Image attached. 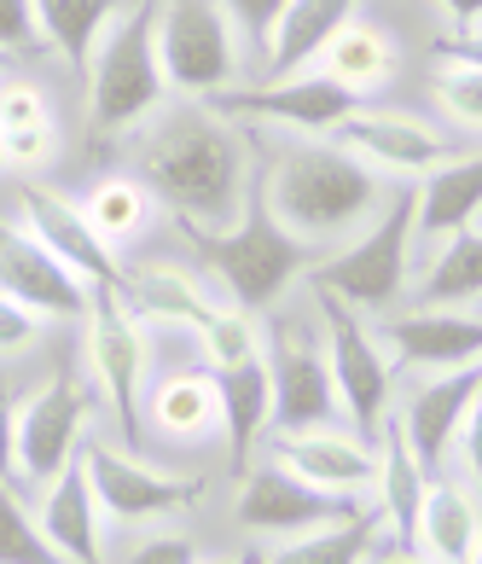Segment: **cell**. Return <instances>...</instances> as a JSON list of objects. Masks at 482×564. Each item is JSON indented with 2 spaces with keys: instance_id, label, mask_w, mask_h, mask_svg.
Segmentation results:
<instances>
[{
  "instance_id": "6da1fadb",
  "label": "cell",
  "mask_w": 482,
  "mask_h": 564,
  "mask_svg": "<svg viewBox=\"0 0 482 564\" xmlns=\"http://www.w3.org/2000/svg\"><path fill=\"white\" fill-rule=\"evenodd\" d=\"M140 175L186 234H227L244 198V134L209 106H169L140 129Z\"/></svg>"
},
{
  "instance_id": "7a4b0ae2",
  "label": "cell",
  "mask_w": 482,
  "mask_h": 564,
  "mask_svg": "<svg viewBox=\"0 0 482 564\" xmlns=\"http://www.w3.org/2000/svg\"><path fill=\"white\" fill-rule=\"evenodd\" d=\"M267 204L297 239L326 245L379 216L390 204V186L366 158L343 152V145L291 140L285 152L267 158Z\"/></svg>"
},
{
  "instance_id": "3957f363",
  "label": "cell",
  "mask_w": 482,
  "mask_h": 564,
  "mask_svg": "<svg viewBox=\"0 0 482 564\" xmlns=\"http://www.w3.org/2000/svg\"><path fill=\"white\" fill-rule=\"evenodd\" d=\"M193 239L204 268L227 285V303L244 308V315L274 308L285 285H297L314 268V245L291 234L267 204V158H262V175L244 186V216L227 234H193Z\"/></svg>"
},
{
  "instance_id": "277c9868",
  "label": "cell",
  "mask_w": 482,
  "mask_h": 564,
  "mask_svg": "<svg viewBox=\"0 0 482 564\" xmlns=\"http://www.w3.org/2000/svg\"><path fill=\"white\" fill-rule=\"evenodd\" d=\"M99 58L88 65V134H129L163 111V58H157V0L122 7L99 35Z\"/></svg>"
},
{
  "instance_id": "5b68a950",
  "label": "cell",
  "mask_w": 482,
  "mask_h": 564,
  "mask_svg": "<svg viewBox=\"0 0 482 564\" xmlns=\"http://www.w3.org/2000/svg\"><path fill=\"white\" fill-rule=\"evenodd\" d=\"M418 239V186H390V204L366 221V234L338 257L314 262L308 285L331 291L349 308H390L407 291V257Z\"/></svg>"
},
{
  "instance_id": "8992f818",
  "label": "cell",
  "mask_w": 482,
  "mask_h": 564,
  "mask_svg": "<svg viewBox=\"0 0 482 564\" xmlns=\"http://www.w3.org/2000/svg\"><path fill=\"white\" fill-rule=\"evenodd\" d=\"M81 338H88V379L99 390V402L111 408V420L122 425L129 454L145 448V367H152V344H145L140 321L122 308L117 291L88 285V315H81Z\"/></svg>"
},
{
  "instance_id": "52a82bcc",
  "label": "cell",
  "mask_w": 482,
  "mask_h": 564,
  "mask_svg": "<svg viewBox=\"0 0 482 564\" xmlns=\"http://www.w3.org/2000/svg\"><path fill=\"white\" fill-rule=\"evenodd\" d=\"M314 303H320L326 321V355H331V379H338V402L349 413L354 436H379V425L390 420V384H395V361L379 349V338L354 321V308L338 303L331 291L314 285Z\"/></svg>"
},
{
  "instance_id": "ba28073f",
  "label": "cell",
  "mask_w": 482,
  "mask_h": 564,
  "mask_svg": "<svg viewBox=\"0 0 482 564\" xmlns=\"http://www.w3.org/2000/svg\"><path fill=\"white\" fill-rule=\"evenodd\" d=\"M157 58L169 88L221 94L233 82V24L216 0H157Z\"/></svg>"
},
{
  "instance_id": "9c48e42d",
  "label": "cell",
  "mask_w": 482,
  "mask_h": 564,
  "mask_svg": "<svg viewBox=\"0 0 482 564\" xmlns=\"http://www.w3.org/2000/svg\"><path fill=\"white\" fill-rule=\"evenodd\" d=\"M81 466H88V484H94V500H99V518H111L117 530H134V524H157L180 507H193L204 495L198 477H175V471H157L145 466L140 454L129 448H105V443H88L81 448Z\"/></svg>"
},
{
  "instance_id": "30bf717a",
  "label": "cell",
  "mask_w": 482,
  "mask_h": 564,
  "mask_svg": "<svg viewBox=\"0 0 482 564\" xmlns=\"http://www.w3.org/2000/svg\"><path fill=\"white\" fill-rule=\"evenodd\" d=\"M372 507V500H349V495H331V489H314L303 484L297 471H285V466H250L239 477V500H233V512H239V524L244 530H256V535H308V530H326V524H349V518H361Z\"/></svg>"
},
{
  "instance_id": "8fae6325",
  "label": "cell",
  "mask_w": 482,
  "mask_h": 564,
  "mask_svg": "<svg viewBox=\"0 0 482 564\" xmlns=\"http://www.w3.org/2000/svg\"><path fill=\"white\" fill-rule=\"evenodd\" d=\"M88 408H94V395L76 379V367H58L53 384H41L30 402H18V484L47 489L70 466L81 454Z\"/></svg>"
},
{
  "instance_id": "7c38bea8",
  "label": "cell",
  "mask_w": 482,
  "mask_h": 564,
  "mask_svg": "<svg viewBox=\"0 0 482 564\" xmlns=\"http://www.w3.org/2000/svg\"><path fill=\"white\" fill-rule=\"evenodd\" d=\"M267 379H274V425L285 431H320L338 425V379H331V355L308 326H274V344L262 349Z\"/></svg>"
},
{
  "instance_id": "4fadbf2b",
  "label": "cell",
  "mask_w": 482,
  "mask_h": 564,
  "mask_svg": "<svg viewBox=\"0 0 482 564\" xmlns=\"http://www.w3.org/2000/svg\"><path fill=\"white\" fill-rule=\"evenodd\" d=\"M18 210H24V234L47 245L76 280H88V285H99V291H117V285H122V274H129V268H122L117 250L94 234V221L81 216V204L58 198L53 186H24V193H18Z\"/></svg>"
},
{
  "instance_id": "5bb4252c",
  "label": "cell",
  "mask_w": 482,
  "mask_h": 564,
  "mask_svg": "<svg viewBox=\"0 0 482 564\" xmlns=\"http://www.w3.org/2000/svg\"><path fill=\"white\" fill-rule=\"evenodd\" d=\"M209 111L221 117H250V122H291V129H331L361 111V94H349L343 82L331 76H285V82H267V88H233V94H216Z\"/></svg>"
},
{
  "instance_id": "9a60e30c",
  "label": "cell",
  "mask_w": 482,
  "mask_h": 564,
  "mask_svg": "<svg viewBox=\"0 0 482 564\" xmlns=\"http://www.w3.org/2000/svg\"><path fill=\"white\" fill-rule=\"evenodd\" d=\"M0 291L12 303H24L30 315H53V321L88 315V280H76L47 245L12 221H0Z\"/></svg>"
},
{
  "instance_id": "2e32d148",
  "label": "cell",
  "mask_w": 482,
  "mask_h": 564,
  "mask_svg": "<svg viewBox=\"0 0 482 564\" xmlns=\"http://www.w3.org/2000/svg\"><path fill=\"white\" fill-rule=\"evenodd\" d=\"M476 390H482V361L453 367L448 379H425V384L407 390V402H402V413H395V425H402L413 459H418V466H425L430 477L442 471V459L453 454L459 425H465Z\"/></svg>"
},
{
  "instance_id": "e0dca14e",
  "label": "cell",
  "mask_w": 482,
  "mask_h": 564,
  "mask_svg": "<svg viewBox=\"0 0 482 564\" xmlns=\"http://www.w3.org/2000/svg\"><path fill=\"white\" fill-rule=\"evenodd\" d=\"M274 466L297 471L303 484H314V489L349 495V500H361L372 484H379V448H372L366 436L338 431V425L274 436Z\"/></svg>"
},
{
  "instance_id": "ac0fdd59",
  "label": "cell",
  "mask_w": 482,
  "mask_h": 564,
  "mask_svg": "<svg viewBox=\"0 0 482 564\" xmlns=\"http://www.w3.org/2000/svg\"><path fill=\"white\" fill-rule=\"evenodd\" d=\"M338 145L354 158H366L372 170H402V175H430L436 163H448V140L418 117L402 111H354L338 122Z\"/></svg>"
},
{
  "instance_id": "d6986e66",
  "label": "cell",
  "mask_w": 482,
  "mask_h": 564,
  "mask_svg": "<svg viewBox=\"0 0 482 564\" xmlns=\"http://www.w3.org/2000/svg\"><path fill=\"white\" fill-rule=\"evenodd\" d=\"M384 344L402 367H471L482 361V315L471 308H413L384 326Z\"/></svg>"
},
{
  "instance_id": "ffe728a7",
  "label": "cell",
  "mask_w": 482,
  "mask_h": 564,
  "mask_svg": "<svg viewBox=\"0 0 482 564\" xmlns=\"http://www.w3.org/2000/svg\"><path fill=\"white\" fill-rule=\"evenodd\" d=\"M35 524H41V535H47L70 564H105L99 500H94V484H88V466H81V454L53 477L47 489H41V500H35Z\"/></svg>"
},
{
  "instance_id": "44dd1931",
  "label": "cell",
  "mask_w": 482,
  "mask_h": 564,
  "mask_svg": "<svg viewBox=\"0 0 482 564\" xmlns=\"http://www.w3.org/2000/svg\"><path fill=\"white\" fill-rule=\"evenodd\" d=\"M379 484H372V507H379L384 530L395 541V553H418V507H425V489H430V471L413 459L395 413L379 425Z\"/></svg>"
},
{
  "instance_id": "7402d4cb",
  "label": "cell",
  "mask_w": 482,
  "mask_h": 564,
  "mask_svg": "<svg viewBox=\"0 0 482 564\" xmlns=\"http://www.w3.org/2000/svg\"><path fill=\"white\" fill-rule=\"evenodd\" d=\"M216 395H221V436H227V466L233 477L250 471V454L274 425V379H267V361H244L216 372Z\"/></svg>"
},
{
  "instance_id": "603a6c76",
  "label": "cell",
  "mask_w": 482,
  "mask_h": 564,
  "mask_svg": "<svg viewBox=\"0 0 482 564\" xmlns=\"http://www.w3.org/2000/svg\"><path fill=\"white\" fill-rule=\"evenodd\" d=\"M117 297L140 326H186V332H198L221 308V303H209L204 285L193 274H180V268H134V274H122Z\"/></svg>"
},
{
  "instance_id": "cb8c5ba5",
  "label": "cell",
  "mask_w": 482,
  "mask_h": 564,
  "mask_svg": "<svg viewBox=\"0 0 482 564\" xmlns=\"http://www.w3.org/2000/svg\"><path fill=\"white\" fill-rule=\"evenodd\" d=\"M354 7L361 0H291L280 30H274V47H267V82H285V76H303L314 58H320L331 47V35H338Z\"/></svg>"
},
{
  "instance_id": "d4e9b609",
  "label": "cell",
  "mask_w": 482,
  "mask_h": 564,
  "mask_svg": "<svg viewBox=\"0 0 482 564\" xmlns=\"http://www.w3.org/2000/svg\"><path fill=\"white\" fill-rule=\"evenodd\" d=\"M482 541V507L471 489L448 484V477H430L425 507H418V553L436 564H471Z\"/></svg>"
},
{
  "instance_id": "484cf974",
  "label": "cell",
  "mask_w": 482,
  "mask_h": 564,
  "mask_svg": "<svg viewBox=\"0 0 482 564\" xmlns=\"http://www.w3.org/2000/svg\"><path fill=\"white\" fill-rule=\"evenodd\" d=\"M418 186V239H448L482 216V152L448 158Z\"/></svg>"
},
{
  "instance_id": "4316f807",
  "label": "cell",
  "mask_w": 482,
  "mask_h": 564,
  "mask_svg": "<svg viewBox=\"0 0 482 564\" xmlns=\"http://www.w3.org/2000/svg\"><path fill=\"white\" fill-rule=\"evenodd\" d=\"M152 425L175 443H204L221 431V395H216V372H163L145 395Z\"/></svg>"
},
{
  "instance_id": "83f0119b",
  "label": "cell",
  "mask_w": 482,
  "mask_h": 564,
  "mask_svg": "<svg viewBox=\"0 0 482 564\" xmlns=\"http://www.w3.org/2000/svg\"><path fill=\"white\" fill-rule=\"evenodd\" d=\"M122 12V0H35V24H41V41L65 58V70L88 82V65H94V47L105 24Z\"/></svg>"
},
{
  "instance_id": "f1b7e54d",
  "label": "cell",
  "mask_w": 482,
  "mask_h": 564,
  "mask_svg": "<svg viewBox=\"0 0 482 564\" xmlns=\"http://www.w3.org/2000/svg\"><path fill=\"white\" fill-rule=\"evenodd\" d=\"M320 58H326L320 76L343 82L349 94H366V88H379V82L395 76V41H390L384 30L361 24V18H349V24L331 35V47H326Z\"/></svg>"
},
{
  "instance_id": "f546056e",
  "label": "cell",
  "mask_w": 482,
  "mask_h": 564,
  "mask_svg": "<svg viewBox=\"0 0 482 564\" xmlns=\"http://www.w3.org/2000/svg\"><path fill=\"white\" fill-rule=\"evenodd\" d=\"M379 535H384L379 507H366L361 518H349V524H326V530L280 541L262 564H366L372 547H379Z\"/></svg>"
},
{
  "instance_id": "4dcf8cb0",
  "label": "cell",
  "mask_w": 482,
  "mask_h": 564,
  "mask_svg": "<svg viewBox=\"0 0 482 564\" xmlns=\"http://www.w3.org/2000/svg\"><path fill=\"white\" fill-rule=\"evenodd\" d=\"M482 303V227H459L448 234L442 257L430 262L425 280V308H471Z\"/></svg>"
},
{
  "instance_id": "1f68e13d",
  "label": "cell",
  "mask_w": 482,
  "mask_h": 564,
  "mask_svg": "<svg viewBox=\"0 0 482 564\" xmlns=\"http://www.w3.org/2000/svg\"><path fill=\"white\" fill-rule=\"evenodd\" d=\"M81 216H88L94 234L117 250V245H129L134 234H145V221H152V186L129 181V175H111V181H99L88 193Z\"/></svg>"
},
{
  "instance_id": "d6a6232c",
  "label": "cell",
  "mask_w": 482,
  "mask_h": 564,
  "mask_svg": "<svg viewBox=\"0 0 482 564\" xmlns=\"http://www.w3.org/2000/svg\"><path fill=\"white\" fill-rule=\"evenodd\" d=\"M198 338H204V361L209 372H227V367H244V361H262V326L256 315H244V308H216L204 326H198Z\"/></svg>"
},
{
  "instance_id": "836d02e7",
  "label": "cell",
  "mask_w": 482,
  "mask_h": 564,
  "mask_svg": "<svg viewBox=\"0 0 482 564\" xmlns=\"http://www.w3.org/2000/svg\"><path fill=\"white\" fill-rule=\"evenodd\" d=\"M0 564H70L41 535L35 507H24L12 484H0Z\"/></svg>"
},
{
  "instance_id": "e575fe53",
  "label": "cell",
  "mask_w": 482,
  "mask_h": 564,
  "mask_svg": "<svg viewBox=\"0 0 482 564\" xmlns=\"http://www.w3.org/2000/svg\"><path fill=\"white\" fill-rule=\"evenodd\" d=\"M430 88H436V106H442L453 122L482 129V70H471V65H442Z\"/></svg>"
},
{
  "instance_id": "d590c367",
  "label": "cell",
  "mask_w": 482,
  "mask_h": 564,
  "mask_svg": "<svg viewBox=\"0 0 482 564\" xmlns=\"http://www.w3.org/2000/svg\"><path fill=\"white\" fill-rule=\"evenodd\" d=\"M216 7L227 12V24H239V35L250 41V53H262L274 47V30H280V18L291 0H216Z\"/></svg>"
},
{
  "instance_id": "8d00e7d4",
  "label": "cell",
  "mask_w": 482,
  "mask_h": 564,
  "mask_svg": "<svg viewBox=\"0 0 482 564\" xmlns=\"http://www.w3.org/2000/svg\"><path fill=\"white\" fill-rule=\"evenodd\" d=\"M47 117V99H41L35 82H18V76H0V134H18V129H41Z\"/></svg>"
},
{
  "instance_id": "74e56055",
  "label": "cell",
  "mask_w": 482,
  "mask_h": 564,
  "mask_svg": "<svg viewBox=\"0 0 482 564\" xmlns=\"http://www.w3.org/2000/svg\"><path fill=\"white\" fill-rule=\"evenodd\" d=\"M53 152H58V129H53V122L0 134V163H12V170H41V163H53Z\"/></svg>"
},
{
  "instance_id": "f35d334b",
  "label": "cell",
  "mask_w": 482,
  "mask_h": 564,
  "mask_svg": "<svg viewBox=\"0 0 482 564\" xmlns=\"http://www.w3.org/2000/svg\"><path fill=\"white\" fill-rule=\"evenodd\" d=\"M35 344V315L0 291V355H24Z\"/></svg>"
},
{
  "instance_id": "ab89813d",
  "label": "cell",
  "mask_w": 482,
  "mask_h": 564,
  "mask_svg": "<svg viewBox=\"0 0 482 564\" xmlns=\"http://www.w3.org/2000/svg\"><path fill=\"white\" fill-rule=\"evenodd\" d=\"M35 35H41L35 0H0V53H7V47H30Z\"/></svg>"
},
{
  "instance_id": "60d3db41",
  "label": "cell",
  "mask_w": 482,
  "mask_h": 564,
  "mask_svg": "<svg viewBox=\"0 0 482 564\" xmlns=\"http://www.w3.org/2000/svg\"><path fill=\"white\" fill-rule=\"evenodd\" d=\"M129 564H198V547L186 535H145L129 553Z\"/></svg>"
},
{
  "instance_id": "b9f144b4",
  "label": "cell",
  "mask_w": 482,
  "mask_h": 564,
  "mask_svg": "<svg viewBox=\"0 0 482 564\" xmlns=\"http://www.w3.org/2000/svg\"><path fill=\"white\" fill-rule=\"evenodd\" d=\"M459 459H465V471H471V484H476V507H482V390H476V402L465 413V425H459Z\"/></svg>"
},
{
  "instance_id": "7bdbcfd3",
  "label": "cell",
  "mask_w": 482,
  "mask_h": 564,
  "mask_svg": "<svg viewBox=\"0 0 482 564\" xmlns=\"http://www.w3.org/2000/svg\"><path fill=\"white\" fill-rule=\"evenodd\" d=\"M18 477V395L12 384H0V484Z\"/></svg>"
},
{
  "instance_id": "ee69618b",
  "label": "cell",
  "mask_w": 482,
  "mask_h": 564,
  "mask_svg": "<svg viewBox=\"0 0 482 564\" xmlns=\"http://www.w3.org/2000/svg\"><path fill=\"white\" fill-rule=\"evenodd\" d=\"M436 53H442V65H471V70H482V35H476V30L442 35V41H436Z\"/></svg>"
},
{
  "instance_id": "f6af8a7d",
  "label": "cell",
  "mask_w": 482,
  "mask_h": 564,
  "mask_svg": "<svg viewBox=\"0 0 482 564\" xmlns=\"http://www.w3.org/2000/svg\"><path fill=\"white\" fill-rule=\"evenodd\" d=\"M436 7H442L448 18L459 30H471V24H482V0H436Z\"/></svg>"
},
{
  "instance_id": "bcb514c9",
  "label": "cell",
  "mask_w": 482,
  "mask_h": 564,
  "mask_svg": "<svg viewBox=\"0 0 482 564\" xmlns=\"http://www.w3.org/2000/svg\"><path fill=\"white\" fill-rule=\"evenodd\" d=\"M379 564H436V558H425V553H390V558H379Z\"/></svg>"
},
{
  "instance_id": "7dc6e473",
  "label": "cell",
  "mask_w": 482,
  "mask_h": 564,
  "mask_svg": "<svg viewBox=\"0 0 482 564\" xmlns=\"http://www.w3.org/2000/svg\"><path fill=\"white\" fill-rule=\"evenodd\" d=\"M221 564H262V558H221Z\"/></svg>"
},
{
  "instance_id": "c3c4849f",
  "label": "cell",
  "mask_w": 482,
  "mask_h": 564,
  "mask_svg": "<svg viewBox=\"0 0 482 564\" xmlns=\"http://www.w3.org/2000/svg\"><path fill=\"white\" fill-rule=\"evenodd\" d=\"M471 564H482V541H476V558H471Z\"/></svg>"
},
{
  "instance_id": "681fc988",
  "label": "cell",
  "mask_w": 482,
  "mask_h": 564,
  "mask_svg": "<svg viewBox=\"0 0 482 564\" xmlns=\"http://www.w3.org/2000/svg\"><path fill=\"white\" fill-rule=\"evenodd\" d=\"M0 70H7V53H0Z\"/></svg>"
}]
</instances>
